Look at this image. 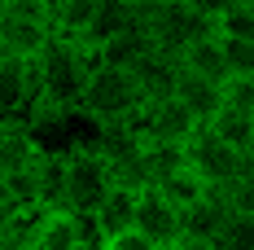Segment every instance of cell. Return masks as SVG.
Segmentation results:
<instances>
[{
  "label": "cell",
  "mask_w": 254,
  "mask_h": 250,
  "mask_svg": "<svg viewBox=\"0 0 254 250\" xmlns=\"http://www.w3.org/2000/svg\"><path fill=\"white\" fill-rule=\"evenodd\" d=\"M180 71H184V66H180V57H171V53H158V49H153L149 57H140V62L131 66V79H136V88H140L145 105H149V101L176 97Z\"/></svg>",
  "instance_id": "obj_10"
},
{
  "label": "cell",
  "mask_w": 254,
  "mask_h": 250,
  "mask_svg": "<svg viewBox=\"0 0 254 250\" xmlns=\"http://www.w3.org/2000/svg\"><path fill=\"white\" fill-rule=\"evenodd\" d=\"M232 202L224 189H210L197 206H189L184 211V237H206V242H219L224 237V228L232 224Z\"/></svg>",
  "instance_id": "obj_13"
},
{
  "label": "cell",
  "mask_w": 254,
  "mask_h": 250,
  "mask_svg": "<svg viewBox=\"0 0 254 250\" xmlns=\"http://www.w3.org/2000/svg\"><path fill=\"white\" fill-rule=\"evenodd\" d=\"M224 105L241 110V114H254V79H228L224 83Z\"/></svg>",
  "instance_id": "obj_27"
},
{
  "label": "cell",
  "mask_w": 254,
  "mask_h": 250,
  "mask_svg": "<svg viewBox=\"0 0 254 250\" xmlns=\"http://www.w3.org/2000/svg\"><path fill=\"white\" fill-rule=\"evenodd\" d=\"M136 198H140V193H136V189H123V184H114L101 198V206L88 215V224L97 233V246H101L105 237H119L127 228H136Z\"/></svg>",
  "instance_id": "obj_11"
},
{
  "label": "cell",
  "mask_w": 254,
  "mask_h": 250,
  "mask_svg": "<svg viewBox=\"0 0 254 250\" xmlns=\"http://www.w3.org/2000/svg\"><path fill=\"white\" fill-rule=\"evenodd\" d=\"M136 233H145L153 246H171V242L184 237V215L149 184V189H140V198H136Z\"/></svg>",
  "instance_id": "obj_9"
},
{
  "label": "cell",
  "mask_w": 254,
  "mask_h": 250,
  "mask_svg": "<svg viewBox=\"0 0 254 250\" xmlns=\"http://www.w3.org/2000/svg\"><path fill=\"white\" fill-rule=\"evenodd\" d=\"M127 26H140L136 18H131V9H127V0H105L101 9H97V18H92V26L83 31V49H92L97 57H101V49L114 40V35H123Z\"/></svg>",
  "instance_id": "obj_16"
},
{
  "label": "cell",
  "mask_w": 254,
  "mask_h": 250,
  "mask_svg": "<svg viewBox=\"0 0 254 250\" xmlns=\"http://www.w3.org/2000/svg\"><path fill=\"white\" fill-rule=\"evenodd\" d=\"M206 132L219 136V141H224L228 150H237V154L254 150V114H241V110H232V105H224V110L206 123Z\"/></svg>",
  "instance_id": "obj_19"
},
{
  "label": "cell",
  "mask_w": 254,
  "mask_h": 250,
  "mask_svg": "<svg viewBox=\"0 0 254 250\" xmlns=\"http://www.w3.org/2000/svg\"><path fill=\"white\" fill-rule=\"evenodd\" d=\"M176 101L206 127L215 114H219V110H224V88H219V83H210V79H197V75H189V71H180Z\"/></svg>",
  "instance_id": "obj_15"
},
{
  "label": "cell",
  "mask_w": 254,
  "mask_h": 250,
  "mask_svg": "<svg viewBox=\"0 0 254 250\" xmlns=\"http://www.w3.org/2000/svg\"><path fill=\"white\" fill-rule=\"evenodd\" d=\"M219 35H224V40H250V44H254V9L246 4V0L219 22Z\"/></svg>",
  "instance_id": "obj_24"
},
{
  "label": "cell",
  "mask_w": 254,
  "mask_h": 250,
  "mask_svg": "<svg viewBox=\"0 0 254 250\" xmlns=\"http://www.w3.org/2000/svg\"><path fill=\"white\" fill-rule=\"evenodd\" d=\"M149 35H153V49L158 53L184 57L189 44H197V40H206V35H219V26L206 22L189 0H167V9L149 22Z\"/></svg>",
  "instance_id": "obj_4"
},
{
  "label": "cell",
  "mask_w": 254,
  "mask_h": 250,
  "mask_svg": "<svg viewBox=\"0 0 254 250\" xmlns=\"http://www.w3.org/2000/svg\"><path fill=\"white\" fill-rule=\"evenodd\" d=\"M184 167L197 175L206 189H228L232 180H237V171H241V154L228 150L219 136H210L202 127V132L184 145Z\"/></svg>",
  "instance_id": "obj_6"
},
{
  "label": "cell",
  "mask_w": 254,
  "mask_h": 250,
  "mask_svg": "<svg viewBox=\"0 0 254 250\" xmlns=\"http://www.w3.org/2000/svg\"><path fill=\"white\" fill-rule=\"evenodd\" d=\"M53 35H57L53 22H26V18H4V13H0V53L40 62L44 49L53 44Z\"/></svg>",
  "instance_id": "obj_12"
},
{
  "label": "cell",
  "mask_w": 254,
  "mask_h": 250,
  "mask_svg": "<svg viewBox=\"0 0 254 250\" xmlns=\"http://www.w3.org/2000/svg\"><path fill=\"white\" fill-rule=\"evenodd\" d=\"M224 250H254V215H232V224L219 237Z\"/></svg>",
  "instance_id": "obj_25"
},
{
  "label": "cell",
  "mask_w": 254,
  "mask_h": 250,
  "mask_svg": "<svg viewBox=\"0 0 254 250\" xmlns=\"http://www.w3.org/2000/svg\"><path fill=\"white\" fill-rule=\"evenodd\" d=\"M22 250H97V233L83 215L70 211H40L26 228Z\"/></svg>",
  "instance_id": "obj_5"
},
{
  "label": "cell",
  "mask_w": 254,
  "mask_h": 250,
  "mask_svg": "<svg viewBox=\"0 0 254 250\" xmlns=\"http://www.w3.org/2000/svg\"><path fill=\"white\" fill-rule=\"evenodd\" d=\"M0 13L4 18H26V22H53L40 0H0Z\"/></svg>",
  "instance_id": "obj_28"
},
{
  "label": "cell",
  "mask_w": 254,
  "mask_h": 250,
  "mask_svg": "<svg viewBox=\"0 0 254 250\" xmlns=\"http://www.w3.org/2000/svg\"><path fill=\"white\" fill-rule=\"evenodd\" d=\"M224 62H228V79H254V44L250 40H224Z\"/></svg>",
  "instance_id": "obj_23"
},
{
  "label": "cell",
  "mask_w": 254,
  "mask_h": 250,
  "mask_svg": "<svg viewBox=\"0 0 254 250\" xmlns=\"http://www.w3.org/2000/svg\"><path fill=\"white\" fill-rule=\"evenodd\" d=\"M44 150H49V145H44L26 123L9 119L4 132H0V175H13V171H22V167H31V163H40Z\"/></svg>",
  "instance_id": "obj_14"
},
{
  "label": "cell",
  "mask_w": 254,
  "mask_h": 250,
  "mask_svg": "<svg viewBox=\"0 0 254 250\" xmlns=\"http://www.w3.org/2000/svg\"><path fill=\"white\" fill-rule=\"evenodd\" d=\"M40 4H44V9H49V18H53V13H57V9H62V4H66V0H40Z\"/></svg>",
  "instance_id": "obj_31"
},
{
  "label": "cell",
  "mask_w": 254,
  "mask_h": 250,
  "mask_svg": "<svg viewBox=\"0 0 254 250\" xmlns=\"http://www.w3.org/2000/svg\"><path fill=\"white\" fill-rule=\"evenodd\" d=\"M224 193H228V202H232L237 215H254V175L250 171H237V180H232Z\"/></svg>",
  "instance_id": "obj_26"
},
{
  "label": "cell",
  "mask_w": 254,
  "mask_h": 250,
  "mask_svg": "<svg viewBox=\"0 0 254 250\" xmlns=\"http://www.w3.org/2000/svg\"><path fill=\"white\" fill-rule=\"evenodd\" d=\"M35 97H40V62L0 53V119H13V114L26 119Z\"/></svg>",
  "instance_id": "obj_7"
},
{
  "label": "cell",
  "mask_w": 254,
  "mask_h": 250,
  "mask_svg": "<svg viewBox=\"0 0 254 250\" xmlns=\"http://www.w3.org/2000/svg\"><path fill=\"white\" fill-rule=\"evenodd\" d=\"M97 250H158V246H153V242L145 237V233L127 228V233H119V237H105V242H101Z\"/></svg>",
  "instance_id": "obj_29"
},
{
  "label": "cell",
  "mask_w": 254,
  "mask_h": 250,
  "mask_svg": "<svg viewBox=\"0 0 254 250\" xmlns=\"http://www.w3.org/2000/svg\"><path fill=\"white\" fill-rule=\"evenodd\" d=\"M153 189H158L162 198L171 202V206H176L180 215H184L189 206H197V202H202L206 193H210V189H206V184H202V180H197V175H193V171H189V167H180V171L162 175V180H158Z\"/></svg>",
  "instance_id": "obj_20"
},
{
  "label": "cell",
  "mask_w": 254,
  "mask_h": 250,
  "mask_svg": "<svg viewBox=\"0 0 254 250\" xmlns=\"http://www.w3.org/2000/svg\"><path fill=\"white\" fill-rule=\"evenodd\" d=\"M140 110H145V97L131 71L123 66H97V75L88 79V92L79 101V114L88 123H136Z\"/></svg>",
  "instance_id": "obj_3"
},
{
  "label": "cell",
  "mask_w": 254,
  "mask_h": 250,
  "mask_svg": "<svg viewBox=\"0 0 254 250\" xmlns=\"http://www.w3.org/2000/svg\"><path fill=\"white\" fill-rule=\"evenodd\" d=\"M149 53H153L149 26H127L123 35H114L101 49V66H123V71H131V66H136L140 57H149Z\"/></svg>",
  "instance_id": "obj_18"
},
{
  "label": "cell",
  "mask_w": 254,
  "mask_h": 250,
  "mask_svg": "<svg viewBox=\"0 0 254 250\" xmlns=\"http://www.w3.org/2000/svg\"><path fill=\"white\" fill-rule=\"evenodd\" d=\"M158 250H180V242H171V246H158Z\"/></svg>",
  "instance_id": "obj_32"
},
{
  "label": "cell",
  "mask_w": 254,
  "mask_h": 250,
  "mask_svg": "<svg viewBox=\"0 0 254 250\" xmlns=\"http://www.w3.org/2000/svg\"><path fill=\"white\" fill-rule=\"evenodd\" d=\"M110 189H114V175H110V167L101 163V154L88 141L62 150V211L88 220Z\"/></svg>",
  "instance_id": "obj_2"
},
{
  "label": "cell",
  "mask_w": 254,
  "mask_h": 250,
  "mask_svg": "<svg viewBox=\"0 0 254 250\" xmlns=\"http://www.w3.org/2000/svg\"><path fill=\"white\" fill-rule=\"evenodd\" d=\"M180 250H224L219 242H206V237H180Z\"/></svg>",
  "instance_id": "obj_30"
},
{
  "label": "cell",
  "mask_w": 254,
  "mask_h": 250,
  "mask_svg": "<svg viewBox=\"0 0 254 250\" xmlns=\"http://www.w3.org/2000/svg\"><path fill=\"white\" fill-rule=\"evenodd\" d=\"M101 4L105 0H66V4L53 13V31H57L62 40H83V31L92 26V18H97Z\"/></svg>",
  "instance_id": "obj_21"
},
{
  "label": "cell",
  "mask_w": 254,
  "mask_h": 250,
  "mask_svg": "<svg viewBox=\"0 0 254 250\" xmlns=\"http://www.w3.org/2000/svg\"><path fill=\"white\" fill-rule=\"evenodd\" d=\"M140 167L149 175V184H158L162 175H171L184 167V145H167V141H145V158Z\"/></svg>",
  "instance_id": "obj_22"
},
{
  "label": "cell",
  "mask_w": 254,
  "mask_h": 250,
  "mask_svg": "<svg viewBox=\"0 0 254 250\" xmlns=\"http://www.w3.org/2000/svg\"><path fill=\"white\" fill-rule=\"evenodd\" d=\"M101 57L83 49L79 40H62L53 35V44L40 57V101H49L62 114H79V101L88 92V79L97 75Z\"/></svg>",
  "instance_id": "obj_1"
},
{
  "label": "cell",
  "mask_w": 254,
  "mask_h": 250,
  "mask_svg": "<svg viewBox=\"0 0 254 250\" xmlns=\"http://www.w3.org/2000/svg\"><path fill=\"white\" fill-rule=\"evenodd\" d=\"M136 127L145 132V141H167V145H189V141L202 132V123H197V119H193V114H189L176 97L149 101V105L140 110Z\"/></svg>",
  "instance_id": "obj_8"
},
{
  "label": "cell",
  "mask_w": 254,
  "mask_h": 250,
  "mask_svg": "<svg viewBox=\"0 0 254 250\" xmlns=\"http://www.w3.org/2000/svg\"><path fill=\"white\" fill-rule=\"evenodd\" d=\"M180 66H184L189 75H197V79L219 83V88L228 83V62H224V40H219V35H206L197 44H189L184 57H180Z\"/></svg>",
  "instance_id": "obj_17"
}]
</instances>
